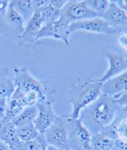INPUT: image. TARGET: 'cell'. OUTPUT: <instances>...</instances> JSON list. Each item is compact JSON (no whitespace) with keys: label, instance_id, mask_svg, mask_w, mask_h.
Listing matches in <instances>:
<instances>
[{"label":"cell","instance_id":"83f0119b","mask_svg":"<svg viewBox=\"0 0 127 150\" xmlns=\"http://www.w3.org/2000/svg\"><path fill=\"white\" fill-rule=\"evenodd\" d=\"M34 10L40 11L49 3V0H33Z\"/></svg>","mask_w":127,"mask_h":150},{"label":"cell","instance_id":"ba28073f","mask_svg":"<svg viewBox=\"0 0 127 150\" xmlns=\"http://www.w3.org/2000/svg\"><path fill=\"white\" fill-rule=\"evenodd\" d=\"M25 21L10 3L6 13L0 21V34L18 38L25 30Z\"/></svg>","mask_w":127,"mask_h":150},{"label":"cell","instance_id":"836d02e7","mask_svg":"<svg viewBox=\"0 0 127 150\" xmlns=\"http://www.w3.org/2000/svg\"><path fill=\"white\" fill-rule=\"evenodd\" d=\"M112 150H119L118 149H117L115 148H114Z\"/></svg>","mask_w":127,"mask_h":150},{"label":"cell","instance_id":"603a6c76","mask_svg":"<svg viewBox=\"0 0 127 150\" xmlns=\"http://www.w3.org/2000/svg\"><path fill=\"white\" fill-rule=\"evenodd\" d=\"M85 3L91 10L97 13L98 17L102 18L110 4L108 0H85Z\"/></svg>","mask_w":127,"mask_h":150},{"label":"cell","instance_id":"4fadbf2b","mask_svg":"<svg viewBox=\"0 0 127 150\" xmlns=\"http://www.w3.org/2000/svg\"><path fill=\"white\" fill-rule=\"evenodd\" d=\"M100 83L101 93L111 96L117 100L127 94V71Z\"/></svg>","mask_w":127,"mask_h":150},{"label":"cell","instance_id":"9c48e42d","mask_svg":"<svg viewBox=\"0 0 127 150\" xmlns=\"http://www.w3.org/2000/svg\"><path fill=\"white\" fill-rule=\"evenodd\" d=\"M70 23L98 17L96 13L85 4L84 1H68L61 11Z\"/></svg>","mask_w":127,"mask_h":150},{"label":"cell","instance_id":"7402d4cb","mask_svg":"<svg viewBox=\"0 0 127 150\" xmlns=\"http://www.w3.org/2000/svg\"><path fill=\"white\" fill-rule=\"evenodd\" d=\"M25 108L20 99L10 98L8 100L7 113L5 118L6 121H11L14 118L20 114Z\"/></svg>","mask_w":127,"mask_h":150},{"label":"cell","instance_id":"52a82bcc","mask_svg":"<svg viewBox=\"0 0 127 150\" xmlns=\"http://www.w3.org/2000/svg\"><path fill=\"white\" fill-rule=\"evenodd\" d=\"M71 23L65 16L61 15L59 18L43 25L36 36V40L50 38L60 40L68 46L70 44L68 26Z\"/></svg>","mask_w":127,"mask_h":150},{"label":"cell","instance_id":"d4e9b609","mask_svg":"<svg viewBox=\"0 0 127 150\" xmlns=\"http://www.w3.org/2000/svg\"><path fill=\"white\" fill-rule=\"evenodd\" d=\"M20 99L23 105L26 108L36 105V103L40 100V97L37 93L32 91L24 95Z\"/></svg>","mask_w":127,"mask_h":150},{"label":"cell","instance_id":"8992f818","mask_svg":"<svg viewBox=\"0 0 127 150\" xmlns=\"http://www.w3.org/2000/svg\"><path fill=\"white\" fill-rule=\"evenodd\" d=\"M68 115L58 116L44 135L48 146L60 150H68Z\"/></svg>","mask_w":127,"mask_h":150},{"label":"cell","instance_id":"f1b7e54d","mask_svg":"<svg viewBox=\"0 0 127 150\" xmlns=\"http://www.w3.org/2000/svg\"><path fill=\"white\" fill-rule=\"evenodd\" d=\"M127 141L118 138L114 140V148L119 150H127Z\"/></svg>","mask_w":127,"mask_h":150},{"label":"cell","instance_id":"44dd1931","mask_svg":"<svg viewBox=\"0 0 127 150\" xmlns=\"http://www.w3.org/2000/svg\"><path fill=\"white\" fill-rule=\"evenodd\" d=\"M16 130L19 139L23 142L34 140L41 134L36 129L33 122L16 128Z\"/></svg>","mask_w":127,"mask_h":150},{"label":"cell","instance_id":"ffe728a7","mask_svg":"<svg viewBox=\"0 0 127 150\" xmlns=\"http://www.w3.org/2000/svg\"><path fill=\"white\" fill-rule=\"evenodd\" d=\"M38 110L36 105L26 107L23 111L14 118L11 122L13 123L16 128L33 122L37 116Z\"/></svg>","mask_w":127,"mask_h":150},{"label":"cell","instance_id":"2e32d148","mask_svg":"<svg viewBox=\"0 0 127 150\" xmlns=\"http://www.w3.org/2000/svg\"><path fill=\"white\" fill-rule=\"evenodd\" d=\"M67 1L49 0L48 4L40 11V19L42 26L60 18L61 11Z\"/></svg>","mask_w":127,"mask_h":150},{"label":"cell","instance_id":"277c9868","mask_svg":"<svg viewBox=\"0 0 127 150\" xmlns=\"http://www.w3.org/2000/svg\"><path fill=\"white\" fill-rule=\"evenodd\" d=\"M101 55L107 60L108 68L105 73L96 80L99 83L127 71V51L112 45L107 46L101 51Z\"/></svg>","mask_w":127,"mask_h":150},{"label":"cell","instance_id":"3957f363","mask_svg":"<svg viewBox=\"0 0 127 150\" xmlns=\"http://www.w3.org/2000/svg\"><path fill=\"white\" fill-rule=\"evenodd\" d=\"M15 91L11 98L20 99L26 93L34 91L39 95V100L54 102L55 91L47 83L35 78L25 67L13 70Z\"/></svg>","mask_w":127,"mask_h":150},{"label":"cell","instance_id":"9a60e30c","mask_svg":"<svg viewBox=\"0 0 127 150\" xmlns=\"http://www.w3.org/2000/svg\"><path fill=\"white\" fill-rule=\"evenodd\" d=\"M0 140L10 147L18 150H22L23 142L18 138L16 127L11 121H2L0 122Z\"/></svg>","mask_w":127,"mask_h":150},{"label":"cell","instance_id":"f546056e","mask_svg":"<svg viewBox=\"0 0 127 150\" xmlns=\"http://www.w3.org/2000/svg\"><path fill=\"white\" fill-rule=\"evenodd\" d=\"M119 43L123 50L127 51V34H123L119 38Z\"/></svg>","mask_w":127,"mask_h":150},{"label":"cell","instance_id":"cb8c5ba5","mask_svg":"<svg viewBox=\"0 0 127 150\" xmlns=\"http://www.w3.org/2000/svg\"><path fill=\"white\" fill-rule=\"evenodd\" d=\"M48 145L43 134H40L37 138L28 142H23L22 150H42L44 146Z\"/></svg>","mask_w":127,"mask_h":150},{"label":"cell","instance_id":"4dcf8cb0","mask_svg":"<svg viewBox=\"0 0 127 150\" xmlns=\"http://www.w3.org/2000/svg\"><path fill=\"white\" fill-rule=\"evenodd\" d=\"M115 5L122 9L127 11V1H121V0H116V1H111Z\"/></svg>","mask_w":127,"mask_h":150},{"label":"cell","instance_id":"484cf974","mask_svg":"<svg viewBox=\"0 0 127 150\" xmlns=\"http://www.w3.org/2000/svg\"><path fill=\"white\" fill-rule=\"evenodd\" d=\"M8 100L6 98H0V122L5 121L8 106Z\"/></svg>","mask_w":127,"mask_h":150},{"label":"cell","instance_id":"5b68a950","mask_svg":"<svg viewBox=\"0 0 127 150\" xmlns=\"http://www.w3.org/2000/svg\"><path fill=\"white\" fill-rule=\"evenodd\" d=\"M68 117V150H90V132L79 118Z\"/></svg>","mask_w":127,"mask_h":150},{"label":"cell","instance_id":"1f68e13d","mask_svg":"<svg viewBox=\"0 0 127 150\" xmlns=\"http://www.w3.org/2000/svg\"><path fill=\"white\" fill-rule=\"evenodd\" d=\"M0 150H10V147L2 141L0 140Z\"/></svg>","mask_w":127,"mask_h":150},{"label":"cell","instance_id":"5bb4252c","mask_svg":"<svg viewBox=\"0 0 127 150\" xmlns=\"http://www.w3.org/2000/svg\"><path fill=\"white\" fill-rule=\"evenodd\" d=\"M42 26L40 11H35L31 18L26 23L25 30L18 37L19 46L32 47L36 42V36Z\"/></svg>","mask_w":127,"mask_h":150},{"label":"cell","instance_id":"4316f807","mask_svg":"<svg viewBox=\"0 0 127 150\" xmlns=\"http://www.w3.org/2000/svg\"><path fill=\"white\" fill-rule=\"evenodd\" d=\"M9 4L10 1L0 0V21L6 15Z\"/></svg>","mask_w":127,"mask_h":150},{"label":"cell","instance_id":"d6a6232c","mask_svg":"<svg viewBox=\"0 0 127 150\" xmlns=\"http://www.w3.org/2000/svg\"><path fill=\"white\" fill-rule=\"evenodd\" d=\"M10 150H18L16 149L15 148H13V147H10Z\"/></svg>","mask_w":127,"mask_h":150},{"label":"cell","instance_id":"e0dca14e","mask_svg":"<svg viewBox=\"0 0 127 150\" xmlns=\"http://www.w3.org/2000/svg\"><path fill=\"white\" fill-rule=\"evenodd\" d=\"M10 72L6 67L0 71V98H11L15 91L13 78L10 76Z\"/></svg>","mask_w":127,"mask_h":150},{"label":"cell","instance_id":"30bf717a","mask_svg":"<svg viewBox=\"0 0 127 150\" xmlns=\"http://www.w3.org/2000/svg\"><path fill=\"white\" fill-rule=\"evenodd\" d=\"M80 30L105 34L117 33L105 20L100 17L75 21L71 23L68 26V33L70 35Z\"/></svg>","mask_w":127,"mask_h":150},{"label":"cell","instance_id":"ac0fdd59","mask_svg":"<svg viewBox=\"0 0 127 150\" xmlns=\"http://www.w3.org/2000/svg\"><path fill=\"white\" fill-rule=\"evenodd\" d=\"M10 3L23 17L25 24L31 18L35 12L33 0L10 1Z\"/></svg>","mask_w":127,"mask_h":150},{"label":"cell","instance_id":"7c38bea8","mask_svg":"<svg viewBox=\"0 0 127 150\" xmlns=\"http://www.w3.org/2000/svg\"><path fill=\"white\" fill-rule=\"evenodd\" d=\"M102 18L117 33L127 34V11L119 8L111 1Z\"/></svg>","mask_w":127,"mask_h":150},{"label":"cell","instance_id":"6da1fadb","mask_svg":"<svg viewBox=\"0 0 127 150\" xmlns=\"http://www.w3.org/2000/svg\"><path fill=\"white\" fill-rule=\"evenodd\" d=\"M121 106L112 97L101 93L82 109L78 118L91 134H96L112 122Z\"/></svg>","mask_w":127,"mask_h":150},{"label":"cell","instance_id":"d6986e66","mask_svg":"<svg viewBox=\"0 0 127 150\" xmlns=\"http://www.w3.org/2000/svg\"><path fill=\"white\" fill-rule=\"evenodd\" d=\"M114 140L101 133L91 134L90 150H112Z\"/></svg>","mask_w":127,"mask_h":150},{"label":"cell","instance_id":"8fae6325","mask_svg":"<svg viewBox=\"0 0 127 150\" xmlns=\"http://www.w3.org/2000/svg\"><path fill=\"white\" fill-rule=\"evenodd\" d=\"M53 103L48 100H39L36 103L37 114L33 122L40 134H44L58 117L53 108Z\"/></svg>","mask_w":127,"mask_h":150},{"label":"cell","instance_id":"7a4b0ae2","mask_svg":"<svg viewBox=\"0 0 127 150\" xmlns=\"http://www.w3.org/2000/svg\"><path fill=\"white\" fill-rule=\"evenodd\" d=\"M100 83L88 78H79L68 93V103L72 105L68 114L72 118H78L80 111L101 95Z\"/></svg>","mask_w":127,"mask_h":150}]
</instances>
